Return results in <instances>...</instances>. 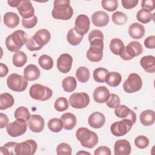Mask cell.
<instances>
[{
    "instance_id": "f5cc1de1",
    "label": "cell",
    "mask_w": 155,
    "mask_h": 155,
    "mask_svg": "<svg viewBox=\"0 0 155 155\" xmlns=\"http://www.w3.org/2000/svg\"><path fill=\"white\" fill-rule=\"evenodd\" d=\"M144 45L147 48L154 49L155 48V36L154 35L147 37L144 40Z\"/></svg>"
},
{
    "instance_id": "ab89813d",
    "label": "cell",
    "mask_w": 155,
    "mask_h": 155,
    "mask_svg": "<svg viewBox=\"0 0 155 155\" xmlns=\"http://www.w3.org/2000/svg\"><path fill=\"white\" fill-rule=\"evenodd\" d=\"M14 116L16 119H23L28 121L31 116L28 108L21 106L16 109L14 113Z\"/></svg>"
},
{
    "instance_id": "f907efd6",
    "label": "cell",
    "mask_w": 155,
    "mask_h": 155,
    "mask_svg": "<svg viewBox=\"0 0 155 155\" xmlns=\"http://www.w3.org/2000/svg\"><path fill=\"white\" fill-rule=\"evenodd\" d=\"M25 45H26V47L27 48L30 50V51H37V50H39L42 48V47H39L35 42V41L33 40V38L31 37L30 38H29L26 44H25Z\"/></svg>"
},
{
    "instance_id": "cb8c5ba5",
    "label": "cell",
    "mask_w": 155,
    "mask_h": 155,
    "mask_svg": "<svg viewBox=\"0 0 155 155\" xmlns=\"http://www.w3.org/2000/svg\"><path fill=\"white\" fill-rule=\"evenodd\" d=\"M90 46L104 47V35L99 30H93L88 35Z\"/></svg>"
},
{
    "instance_id": "2e32d148",
    "label": "cell",
    "mask_w": 155,
    "mask_h": 155,
    "mask_svg": "<svg viewBox=\"0 0 155 155\" xmlns=\"http://www.w3.org/2000/svg\"><path fill=\"white\" fill-rule=\"evenodd\" d=\"M131 145L127 140L119 139L115 142L114 145L115 155H128L131 153Z\"/></svg>"
},
{
    "instance_id": "5bb4252c",
    "label": "cell",
    "mask_w": 155,
    "mask_h": 155,
    "mask_svg": "<svg viewBox=\"0 0 155 155\" xmlns=\"http://www.w3.org/2000/svg\"><path fill=\"white\" fill-rule=\"evenodd\" d=\"M115 115L119 118L130 119L133 124L136 120V113L127 106L125 105H119L114 110Z\"/></svg>"
},
{
    "instance_id": "9f6ffc18",
    "label": "cell",
    "mask_w": 155,
    "mask_h": 155,
    "mask_svg": "<svg viewBox=\"0 0 155 155\" xmlns=\"http://www.w3.org/2000/svg\"><path fill=\"white\" fill-rule=\"evenodd\" d=\"M8 118L7 116L2 113H0V128H4L8 124Z\"/></svg>"
},
{
    "instance_id": "4fadbf2b",
    "label": "cell",
    "mask_w": 155,
    "mask_h": 155,
    "mask_svg": "<svg viewBox=\"0 0 155 155\" xmlns=\"http://www.w3.org/2000/svg\"><path fill=\"white\" fill-rule=\"evenodd\" d=\"M72 64V56L68 53H63L57 60V68L61 73H67L71 70Z\"/></svg>"
},
{
    "instance_id": "91938a15",
    "label": "cell",
    "mask_w": 155,
    "mask_h": 155,
    "mask_svg": "<svg viewBox=\"0 0 155 155\" xmlns=\"http://www.w3.org/2000/svg\"><path fill=\"white\" fill-rule=\"evenodd\" d=\"M90 154V153H88V152H85V151H79L78 153H76V154Z\"/></svg>"
},
{
    "instance_id": "4dcf8cb0",
    "label": "cell",
    "mask_w": 155,
    "mask_h": 155,
    "mask_svg": "<svg viewBox=\"0 0 155 155\" xmlns=\"http://www.w3.org/2000/svg\"><path fill=\"white\" fill-rule=\"evenodd\" d=\"M121 81H122L121 74L119 73L116 72V71L108 72L105 78L106 83L109 86L112 87H117L121 82Z\"/></svg>"
},
{
    "instance_id": "680465c9",
    "label": "cell",
    "mask_w": 155,
    "mask_h": 155,
    "mask_svg": "<svg viewBox=\"0 0 155 155\" xmlns=\"http://www.w3.org/2000/svg\"><path fill=\"white\" fill-rule=\"evenodd\" d=\"M21 1V0H8L7 2L8 5L12 7H18Z\"/></svg>"
},
{
    "instance_id": "7a4b0ae2",
    "label": "cell",
    "mask_w": 155,
    "mask_h": 155,
    "mask_svg": "<svg viewBox=\"0 0 155 155\" xmlns=\"http://www.w3.org/2000/svg\"><path fill=\"white\" fill-rule=\"evenodd\" d=\"M27 41V35L24 31L18 30L8 35L5 39V46L8 50L16 53L26 44Z\"/></svg>"
},
{
    "instance_id": "7dc6e473",
    "label": "cell",
    "mask_w": 155,
    "mask_h": 155,
    "mask_svg": "<svg viewBox=\"0 0 155 155\" xmlns=\"http://www.w3.org/2000/svg\"><path fill=\"white\" fill-rule=\"evenodd\" d=\"M72 149L71 147L67 143H61L56 147V153L58 154L71 155Z\"/></svg>"
},
{
    "instance_id": "3957f363",
    "label": "cell",
    "mask_w": 155,
    "mask_h": 155,
    "mask_svg": "<svg viewBox=\"0 0 155 155\" xmlns=\"http://www.w3.org/2000/svg\"><path fill=\"white\" fill-rule=\"evenodd\" d=\"M76 137L81 145L85 148H92L98 143L97 134L85 127L79 128L76 132Z\"/></svg>"
},
{
    "instance_id": "52a82bcc",
    "label": "cell",
    "mask_w": 155,
    "mask_h": 155,
    "mask_svg": "<svg viewBox=\"0 0 155 155\" xmlns=\"http://www.w3.org/2000/svg\"><path fill=\"white\" fill-rule=\"evenodd\" d=\"M142 87L140 76L135 73H131L124 82L123 89L127 93H133L139 91Z\"/></svg>"
},
{
    "instance_id": "e0dca14e",
    "label": "cell",
    "mask_w": 155,
    "mask_h": 155,
    "mask_svg": "<svg viewBox=\"0 0 155 155\" xmlns=\"http://www.w3.org/2000/svg\"><path fill=\"white\" fill-rule=\"evenodd\" d=\"M19 15L24 19H29L34 16L35 9L30 1L23 0L18 7Z\"/></svg>"
},
{
    "instance_id": "d6a6232c",
    "label": "cell",
    "mask_w": 155,
    "mask_h": 155,
    "mask_svg": "<svg viewBox=\"0 0 155 155\" xmlns=\"http://www.w3.org/2000/svg\"><path fill=\"white\" fill-rule=\"evenodd\" d=\"M154 13H151V12L141 8L139 10L136 15V18L138 21L142 24H147L153 19Z\"/></svg>"
},
{
    "instance_id": "603a6c76",
    "label": "cell",
    "mask_w": 155,
    "mask_h": 155,
    "mask_svg": "<svg viewBox=\"0 0 155 155\" xmlns=\"http://www.w3.org/2000/svg\"><path fill=\"white\" fill-rule=\"evenodd\" d=\"M24 76L27 81H33L38 79L41 75L39 68L33 64H30L25 67L24 70Z\"/></svg>"
},
{
    "instance_id": "4316f807",
    "label": "cell",
    "mask_w": 155,
    "mask_h": 155,
    "mask_svg": "<svg viewBox=\"0 0 155 155\" xmlns=\"http://www.w3.org/2000/svg\"><path fill=\"white\" fill-rule=\"evenodd\" d=\"M61 119L63 123V128L67 130H72L76 124V117L71 113H65L63 114Z\"/></svg>"
},
{
    "instance_id": "9c48e42d",
    "label": "cell",
    "mask_w": 155,
    "mask_h": 155,
    "mask_svg": "<svg viewBox=\"0 0 155 155\" xmlns=\"http://www.w3.org/2000/svg\"><path fill=\"white\" fill-rule=\"evenodd\" d=\"M27 124L26 121L23 119H16L6 127V130L9 136L16 137L23 135L27 131Z\"/></svg>"
},
{
    "instance_id": "7c38bea8",
    "label": "cell",
    "mask_w": 155,
    "mask_h": 155,
    "mask_svg": "<svg viewBox=\"0 0 155 155\" xmlns=\"http://www.w3.org/2000/svg\"><path fill=\"white\" fill-rule=\"evenodd\" d=\"M90 21L88 16L82 14L78 15L75 20L74 29L79 35L84 36L87 33L90 29Z\"/></svg>"
},
{
    "instance_id": "8992f818",
    "label": "cell",
    "mask_w": 155,
    "mask_h": 155,
    "mask_svg": "<svg viewBox=\"0 0 155 155\" xmlns=\"http://www.w3.org/2000/svg\"><path fill=\"white\" fill-rule=\"evenodd\" d=\"M7 85L10 90L16 92H21L26 89L28 81L24 76L17 73H12L7 79Z\"/></svg>"
},
{
    "instance_id": "7bdbcfd3",
    "label": "cell",
    "mask_w": 155,
    "mask_h": 155,
    "mask_svg": "<svg viewBox=\"0 0 155 155\" xmlns=\"http://www.w3.org/2000/svg\"><path fill=\"white\" fill-rule=\"evenodd\" d=\"M54 107L56 110L61 112L65 111L68 108L69 103L67 99L64 97H60L55 101Z\"/></svg>"
},
{
    "instance_id": "f35d334b",
    "label": "cell",
    "mask_w": 155,
    "mask_h": 155,
    "mask_svg": "<svg viewBox=\"0 0 155 155\" xmlns=\"http://www.w3.org/2000/svg\"><path fill=\"white\" fill-rule=\"evenodd\" d=\"M38 63L41 68L46 70L51 69L53 66V59L47 54L41 55L38 59Z\"/></svg>"
},
{
    "instance_id": "74e56055",
    "label": "cell",
    "mask_w": 155,
    "mask_h": 155,
    "mask_svg": "<svg viewBox=\"0 0 155 155\" xmlns=\"http://www.w3.org/2000/svg\"><path fill=\"white\" fill-rule=\"evenodd\" d=\"M108 72V70L106 68L99 67L96 68L93 71V76L96 82L99 83H104L105 82V78Z\"/></svg>"
},
{
    "instance_id": "ba28073f",
    "label": "cell",
    "mask_w": 155,
    "mask_h": 155,
    "mask_svg": "<svg viewBox=\"0 0 155 155\" xmlns=\"http://www.w3.org/2000/svg\"><path fill=\"white\" fill-rule=\"evenodd\" d=\"M134 124L128 119H124L122 120L117 121L111 124L110 127V131L111 133L116 136L120 137L125 135L131 129Z\"/></svg>"
},
{
    "instance_id": "d4e9b609",
    "label": "cell",
    "mask_w": 155,
    "mask_h": 155,
    "mask_svg": "<svg viewBox=\"0 0 155 155\" xmlns=\"http://www.w3.org/2000/svg\"><path fill=\"white\" fill-rule=\"evenodd\" d=\"M128 34L133 39H140L144 36L145 28L142 24L138 22H134L130 25L128 28Z\"/></svg>"
},
{
    "instance_id": "83f0119b",
    "label": "cell",
    "mask_w": 155,
    "mask_h": 155,
    "mask_svg": "<svg viewBox=\"0 0 155 155\" xmlns=\"http://www.w3.org/2000/svg\"><path fill=\"white\" fill-rule=\"evenodd\" d=\"M4 24L10 28H13L19 24V17L14 12H7L4 15Z\"/></svg>"
},
{
    "instance_id": "6da1fadb",
    "label": "cell",
    "mask_w": 155,
    "mask_h": 155,
    "mask_svg": "<svg viewBox=\"0 0 155 155\" xmlns=\"http://www.w3.org/2000/svg\"><path fill=\"white\" fill-rule=\"evenodd\" d=\"M73 15V10L69 0H55L51 12L53 18L56 19L68 20Z\"/></svg>"
},
{
    "instance_id": "bcb514c9",
    "label": "cell",
    "mask_w": 155,
    "mask_h": 155,
    "mask_svg": "<svg viewBox=\"0 0 155 155\" xmlns=\"http://www.w3.org/2000/svg\"><path fill=\"white\" fill-rule=\"evenodd\" d=\"M135 145L140 149H144L149 145V139L143 135H140L134 139Z\"/></svg>"
},
{
    "instance_id": "ee69618b",
    "label": "cell",
    "mask_w": 155,
    "mask_h": 155,
    "mask_svg": "<svg viewBox=\"0 0 155 155\" xmlns=\"http://www.w3.org/2000/svg\"><path fill=\"white\" fill-rule=\"evenodd\" d=\"M113 22L116 25H124L127 21V15L121 12H114L111 16Z\"/></svg>"
},
{
    "instance_id": "f1b7e54d",
    "label": "cell",
    "mask_w": 155,
    "mask_h": 155,
    "mask_svg": "<svg viewBox=\"0 0 155 155\" xmlns=\"http://www.w3.org/2000/svg\"><path fill=\"white\" fill-rule=\"evenodd\" d=\"M155 113L153 110H147L140 114V121L144 126H150L154 123Z\"/></svg>"
},
{
    "instance_id": "d590c367",
    "label": "cell",
    "mask_w": 155,
    "mask_h": 155,
    "mask_svg": "<svg viewBox=\"0 0 155 155\" xmlns=\"http://www.w3.org/2000/svg\"><path fill=\"white\" fill-rule=\"evenodd\" d=\"M124 47L125 45L123 41L119 38H113L110 41V49L112 53L115 55H119Z\"/></svg>"
},
{
    "instance_id": "60d3db41",
    "label": "cell",
    "mask_w": 155,
    "mask_h": 155,
    "mask_svg": "<svg viewBox=\"0 0 155 155\" xmlns=\"http://www.w3.org/2000/svg\"><path fill=\"white\" fill-rule=\"evenodd\" d=\"M48 129L54 133H58L63 128V123L61 119L52 118L48 122Z\"/></svg>"
},
{
    "instance_id": "d6986e66",
    "label": "cell",
    "mask_w": 155,
    "mask_h": 155,
    "mask_svg": "<svg viewBox=\"0 0 155 155\" xmlns=\"http://www.w3.org/2000/svg\"><path fill=\"white\" fill-rule=\"evenodd\" d=\"M35 42L41 47L46 45L51 39L50 31L47 29H40L38 30L32 36Z\"/></svg>"
},
{
    "instance_id": "ac0fdd59",
    "label": "cell",
    "mask_w": 155,
    "mask_h": 155,
    "mask_svg": "<svg viewBox=\"0 0 155 155\" xmlns=\"http://www.w3.org/2000/svg\"><path fill=\"white\" fill-rule=\"evenodd\" d=\"M108 15L104 11H97L91 16V21L94 25L98 27L106 26L109 22Z\"/></svg>"
},
{
    "instance_id": "816d5d0a",
    "label": "cell",
    "mask_w": 155,
    "mask_h": 155,
    "mask_svg": "<svg viewBox=\"0 0 155 155\" xmlns=\"http://www.w3.org/2000/svg\"><path fill=\"white\" fill-rule=\"evenodd\" d=\"M139 1L137 0H122L121 3L123 7L125 9H131L135 7Z\"/></svg>"
},
{
    "instance_id": "b9f144b4",
    "label": "cell",
    "mask_w": 155,
    "mask_h": 155,
    "mask_svg": "<svg viewBox=\"0 0 155 155\" xmlns=\"http://www.w3.org/2000/svg\"><path fill=\"white\" fill-rule=\"evenodd\" d=\"M18 143L15 142H9L1 147L0 151L1 154L13 155L15 153V147Z\"/></svg>"
},
{
    "instance_id": "681fc988",
    "label": "cell",
    "mask_w": 155,
    "mask_h": 155,
    "mask_svg": "<svg viewBox=\"0 0 155 155\" xmlns=\"http://www.w3.org/2000/svg\"><path fill=\"white\" fill-rule=\"evenodd\" d=\"M38 22V18L36 16L34 15L32 18L29 19H22V25L24 28H31L34 27Z\"/></svg>"
},
{
    "instance_id": "8fae6325",
    "label": "cell",
    "mask_w": 155,
    "mask_h": 155,
    "mask_svg": "<svg viewBox=\"0 0 155 155\" xmlns=\"http://www.w3.org/2000/svg\"><path fill=\"white\" fill-rule=\"evenodd\" d=\"M37 150V143L32 139L26 140L18 143L15 147V153L17 155H32Z\"/></svg>"
},
{
    "instance_id": "f6af8a7d",
    "label": "cell",
    "mask_w": 155,
    "mask_h": 155,
    "mask_svg": "<svg viewBox=\"0 0 155 155\" xmlns=\"http://www.w3.org/2000/svg\"><path fill=\"white\" fill-rule=\"evenodd\" d=\"M101 4L104 9L108 12L115 11L118 7V2L117 0H103Z\"/></svg>"
},
{
    "instance_id": "f546056e",
    "label": "cell",
    "mask_w": 155,
    "mask_h": 155,
    "mask_svg": "<svg viewBox=\"0 0 155 155\" xmlns=\"http://www.w3.org/2000/svg\"><path fill=\"white\" fill-rule=\"evenodd\" d=\"M15 101L13 96L8 93H4L0 94V110H6L12 107Z\"/></svg>"
},
{
    "instance_id": "5b68a950",
    "label": "cell",
    "mask_w": 155,
    "mask_h": 155,
    "mask_svg": "<svg viewBox=\"0 0 155 155\" xmlns=\"http://www.w3.org/2000/svg\"><path fill=\"white\" fill-rule=\"evenodd\" d=\"M143 51L142 45L137 41L130 42L125 47L119 54L120 57L124 61H129L140 55Z\"/></svg>"
},
{
    "instance_id": "e575fe53",
    "label": "cell",
    "mask_w": 155,
    "mask_h": 155,
    "mask_svg": "<svg viewBox=\"0 0 155 155\" xmlns=\"http://www.w3.org/2000/svg\"><path fill=\"white\" fill-rule=\"evenodd\" d=\"M13 64L16 67H23L27 61V57L25 53L22 51H18L14 53L12 58Z\"/></svg>"
},
{
    "instance_id": "6f0895ef",
    "label": "cell",
    "mask_w": 155,
    "mask_h": 155,
    "mask_svg": "<svg viewBox=\"0 0 155 155\" xmlns=\"http://www.w3.org/2000/svg\"><path fill=\"white\" fill-rule=\"evenodd\" d=\"M8 73V68L7 66L3 63H0V77L3 78Z\"/></svg>"
},
{
    "instance_id": "9a60e30c",
    "label": "cell",
    "mask_w": 155,
    "mask_h": 155,
    "mask_svg": "<svg viewBox=\"0 0 155 155\" xmlns=\"http://www.w3.org/2000/svg\"><path fill=\"white\" fill-rule=\"evenodd\" d=\"M29 129L34 133H40L44 128V119L38 114H33L28 120Z\"/></svg>"
},
{
    "instance_id": "db71d44e",
    "label": "cell",
    "mask_w": 155,
    "mask_h": 155,
    "mask_svg": "<svg viewBox=\"0 0 155 155\" xmlns=\"http://www.w3.org/2000/svg\"><path fill=\"white\" fill-rule=\"evenodd\" d=\"M141 7L143 9L151 12L154 9V1L152 0H143L141 3Z\"/></svg>"
},
{
    "instance_id": "c3c4849f",
    "label": "cell",
    "mask_w": 155,
    "mask_h": 155,
    "mask_svg": "<svg viewBox=\"0 0 155 155\" xmlns=\"http://www.w3.org/2000/svg\"><path fill=\"white\" fill-rule=\"evenodd\" d=\"M120 102V98L118 95L116 94H111L107 101L106 102L107 105L110 108H115L119 105Z\"/></svg>"
},
{
    "instance_id": "1f68e13d",
    "label": "cell",
    "mask_w": 155,
    "mask_h": 155,
    "mask_svg": "<svg viewBox=\"0 0 155 155\" xmlns=\"http://www.w3.org/2000/svg\"><path fill=\"white\" fill-rule=\"evenodd\" d=\"M83 36L78 33L74 28L69 30L67 35V39L68 42L71 45H78L82 41Z\"/></svg>"
},
{
    "instance_id": "ffe728a7",
    "label": "cell",
    "mask_w": 155,
    "mask_h": 155,
    "mask_svg": "<svg viewBox=\"0 0 155 155\" xmlns=\"http://www.w3.org/2000/svg\"><path fill=\"white\" fill-rule=\"evenodd\" d=\"M110 93L109 90L105 86H99L97 87L93 92V99L95 102L102 104L106 102L110 97Z\"/></svg>"
},
{
    "instance_id": "8d00e7d4",
    "label": "cell",
    "mask_w": 155,
    "mask_h": 155,
    "mask_svg": "<svg viewBox=\"0 0 155 155\" xmlns=\"http://www.w3.org/2000/svg\"><path fill=\"white\" fill-rule=\"evenodd\" d=\"M90 71L85 67H79L76 72V77L78 81L82 83L87 82L90 78Z\"/></svg>"
},
{
    "instance_id": "44dd1931",
    "label": "cell",
    "mask_w": 155,
    "mask_h": 155,
    "mask_svg": "<svg viewBox=\"0 0 155 155\" xmlns=\"http://www.w3.org/2000/svg\"><path fill=\"white\" fill-rule=\"evenodd\" d=\"M88 122L92 128H100L104 126L105 122V117L102 113L94 112L89 116Z\"/></svg>"
},
{
    "instance_id": "30bf717a",
    "label": "cell",
    "mask_w": 155,
    "mask_h": 155,
    "mask_svg": "<svg viewBox=\"0 0 155 155\" xmlns=\"http://www.w3.org/2000/svg\"><path fill=\"white\" fill-rule=\"evenodd\" d=\"M89 95L84 92L74 93L69 98L71 106L74 108L82 109L87 107L90 103Z\"/></svg>"
},
{
    "instance_id": "484cf974",
    "label": "cell",
    "mask_w": 155,
    "mask_h": 155,
    "mask_svg": "<svg viewBox=\"0 0 155 155\" xmlns=\"http://www.w3.org/2000/svg\"><path fill=\"white\" fill-rule=\"evenodd\" d=\"M140 64L143 69L147 73H153L155 71V58L154 56L148 55L140 59Z\"/></svg>"
},
{
    "instance_id": "836d02e7",
    "label": "cell",
    "mask_w": 155,
    "mask_h": 155,
    "mask_svg": "<svg viewBox=\"0 0 155 155\" xmlns=\"http://www.w3.org/2000/svg\"><path fill=\"white\" fill-rule=\"evenodd\" d=\"M62 86L64 90L66 92H73L76 88L77 82L73 76H67L62 82Z\"/></svg>"
},
{
    "instance_id": "7402d4cb",
    "label": "cell",
    "mask_w": 155,
    "mask_h": 155,
    "mask_svg": "<svg viewBox=\"0 0 155 155\" xmlns=\"http://www.w3.org/2000/svg\"><path fill=\"white\" fill-rule=\"evenodd\" d=\"M104 47L97 46H90L86 56L87 59L93 62H97L102 60L103 58Z\"/></svg>"
},
{
    "instance_id": "277c9868",
    "label": "cell",
    "mask_w": 155,
    "mask_h": 155,
    "mask_svg": "<svg viewBox=\"0 0 155 155\" xmlns=\"http://www.w3.org/2000/svg\"><path fill=\"white\" fill-rule=\"evenodd\" d=\"M30 97L35 100L45 101L51 98L53 94L52 90L44 85L39 84L32 85L29 90Z\"/></svg>"
},
{
    "instance_id": "11a10c76",
    "label": "cell",
    "mask_w": 155,
    "mask_h": 155,
    "mask_svg": "<svg viewBox=\"0 0 155 155\" xmlns=\"http://www.w3.org/2000/svg\"><path fill=\"white\" fill-rule=\"evenodd\" d=\"M95 155H111L110 149L106 146H101L94 151Z\"/></svg>"
}]
</instances>
